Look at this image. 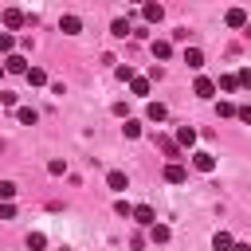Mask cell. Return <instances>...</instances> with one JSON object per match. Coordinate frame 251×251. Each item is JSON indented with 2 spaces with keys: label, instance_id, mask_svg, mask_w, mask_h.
Segmentation results:
<instances>
[{
  "label": "cell",
  "instance_id": "30bf717a",
  "mask_svg": "<svg viewBox=\"0 0 251 251\" xmlns=\"http://www.w3.org/2000/svg\"><path fill=\"white\" fill-rule=\"evenodd\" d=\"M141 16H145V24H161L165 8H161V4H145V8H141Z\"/></svg>",
  "mask_w": 251,
  "mask_h": 251
},
{
  "label": "cell",
  "instance_id": "1f68e13d",
  "mask_svg": "<svg viewBox=\"0 0 251 251\" xmlns=\"http://www.w3.org/2000/svg\"><path fill=\"white\" fill-rule=\"evenodd\" d=\"M118 78L122 82H133V67H118Z\"/></svg>",
  "mask_w": 251,
  "mask_h": 251
},
{
  "label": "cell",
  "instance_id": "ba28073f",
  "mask_svg": "<svg viewBox=\"0 0 251 251\" xmlns=\"http://www.w3.org/2000/svg\"><path fill=\"white\" fill-rule=\"evenodd\" d=\"M149 51H153V59H169V55H173V43H169V39H153Z\"/></svg>",
  "mask_w": 251,
  "mask_h": 251
},
{
  "label": "cell",
  "instance_id": "ffe728a7",
  "mask_svg": "<svg viewBox=\"0 0 251 251\" xmlns=\"http://www.w3.org/2000/svg\"><path fill=\"white\" fill-rule=\"evenodd\" d=\"M20 188L12 184V180H0V204H12V196H16Z\"/></svg>",
  "mask_w": 251,
  "mask_h": 251
},
{
  "label": "cell",
  "instance_id": "9c48e42d",
  "mask_svg": "<svg viewBox=\"0 0 251 251\" xmlns=\"http://www.w3.org/2000/svg\"><path fill=\"white\" fill-rule=\"evenodd\" d=\"M176 145L192 149V145H196V129H192V126H180V129H176Z\"/></svg>",
  "mask_w": 251,
  "mask_h": 251
},
{
  "label": "cell",
  "instance_id": "d6a6232c",
  "mask_svg": "<svg viewBox=\"0 0 251 251\" xmlns=\"http://www.w3.org/2000/svg\"><path fill=\"white\" fill-rule=\"evenodd\" d=\"M16 216V204H0V220H12Z\"/></svg>",
  "mask_w": 251,
  "mask_h": 251
},
{
  "label": "cell",
  "instance_id": "4316f807",
  "mask_svg": "<svg viewBox=\"0 0 251 251\" xmlns=\"http://www.w3.org/2000/svg\"><path fill=\"white\" fill-rule=\"evenodd\" d=\"M239 82H235V75H220V90H235Z\"/></svg>",
  "mask_w": 251,
  "mask_h": 251
},
{
  "label": "cell",
  "instance_id": "4dcf8cb0",
  "mask_svg": "<svg viewBox=\"0 0 251 251\" xmlns=\"http://www.w3.org/2000/svg\"><path fill=\"white\" fill-rule=\"evenodd\" d=\"M235 118H239V122H247V126H251V106H235Z\"/></svg>",
  "mask_w": 251,
  "mask_h": 251
},
{
  "label": "cell",
  "instance_id": "52a82bcc",
  "mask_svg": "<svg viewBox=\"0 0 251 251\" xmlns=\"http://www.w3.org/2000/svg\"><path fill=\"white\" fill-rule=\"evenodd\" d=\"M59 31H63V35H78V31H82V20H78V16H63V20H59Z\"/></svg>",
  "mask_w": 251,
  "mask_h": 251
},
{
  "label": "cell",
  "instance_id": "83f0119b",
  "mask_svg": "<svg viewBox=\"0 0 251 251\" xmlns=\"http://www.w3.org/2000/svg\"><path fill=\"white\" fill-rule=\"evenodd\" d=\"M114 212H118V216H126V220H129V216H133V204H126V200H118V204H114Z\"/></svg>",
  "mask_w": 251,
  "mask_h": 251
},
{
  "label": "cell",
  "instance_id": "e0dca14e",
  "mask_svg": "<svg viewBox=\"0 0 251 251\" xmlns=\"http://www.w3.org/2000/svg\"><path fill=\"white\" fill-rule=\"evenodd\" d=\"M106 184H110L114 192H126V173H118V169H114V173L106 176Z\"/></svg>",
  "mask_w": 251,
  "mask_h": 251
},
{
  "label": "cell",
  "instance_id": "7c38bea8",
  "mask_svg": "<svg viewBox=\"0 0 251 251\" xmlns=\"http://www.w3.org/2000/svg\"><path fill=\"white\" fill-rule=\"evenodd\" d=\"M192 90H196V94H200V98H212V94H216V82H212V78H204V75H200V78H196V86H192Z\"/></svg>",
  "mask_w": 251,
  "mask_h": 251
},
{
  "label": "cell",
  "instance_id": "836d02e7",
  "mask_svg": "<svg viewBox=\"0 0 251 251\" xmlns=\"http://www.w3.org/2000/svg\"><path fill=\"white\" fill-rule=\"evenodd\" d=\"M231 251H251V247H247V243H235V247H231Z\"/></svg>",
  "mask_w": 251,
  "mask_h": 251
},
{
  "label": "cell",
  "instance_id": "9a60e30c",
  "mask_svg": "<svg viewBox=\"0 0 251 251\" xmlns=\"http://www.w3.org/2000/svg\"><path fill=\"white\" fill-rule=\"evenodd\" d=\"M24 78H27L31 86H43V82H47V71H43V67H27V75H24Z\"/></svg>",
  "mask_w": 251,
  "mask_h": 251
},
{
  "label": "cell",
  "instance_id": "44dd1931",
  "mask_svg": "<svg viewBox=\"0 0 251 251\" xmlns=\"http://www.w3.org/2000/svg\"><path fill=\"white\" fill-rule=\"evenodd\" d=\"M129 90H133L137 98H145V94H149V78H137V75H133V82H129Z\"/></svg>",
  "mask_w": 251,
  "mask_h": 251
},
{
  "label": "cell",
  "instance_id": "277c9868",
  "mask_svg": "<svg viewBox=\"0 0 251 251\" xmlns=\"http://www.w3.org/2000/svg\"><path fill=\"white\" fill-rule=\"evenodd\" d=\"M4 75H27V59L24 55H8L4 59Z\"/></svg>",
  "mask_w": 251,
  "mask_h": 251
},
{
  "label": "cell",
  "instance_id": "6da1fadb",
  "mask_svg": "<svg viewBox=\"0 0 251 251\" xmlns=\"http://www.w3.org/2000/svg\"><path fill=\"white\" fill-rule=\"evenodd\" d=\"M192 169H200V173H216V157H212L208 149H196V153H192Z\"/></svg>",
  "mask_w": 251,
  "mask_h": 251
},
{
  "label": "cell",
  "instance_id": "3957f363",
  "mask_svg": "<svg viewBox=\"0 0 251 251\" xmlns=\"http://www.w3.org/2000/svg\"><path fill=\"white\" fill-rule=\"evenodd\" d=\"M0 24H4V27H12V31H16V27H24V24H27V16H24V12H20V8H4V16H0Z\"/></svg>",
  "mask_w": 251,
  "mask_h": 251
},
{
  "label": "cell",
  "instance_id": "5b68a950",
  "mask_svg": "<svg viewBox=\"0 0 251 251\" xmlns=\"http://www.w3.org/2000/svg\"><path fill=\"white\" fill-rule=\"evenodd\" d=\"M133 220H137L141 227H153V224H157V212H153L149 204H137V208H133Z\"/></svg>",
  "mask_w": 251,
  "mask_h": 251
},
{
  "label": "cell",
  "instance_id": "7402d4cb",
  "mask_svg": "<svg viewBox=\"0 0 251 251\" xmlns=\"http://www.w3.org/2000/svg\"><path fill=\"white\" fill-rule=\"evenodd\" d=\"M110 31H114L118 39H126V35H129V20H114V24H110Z\"/></svg>",
  "mask_w": 251,
  "mask_h": 251
},
{
  "label": "cell",
  "instance_id": "603a6c76",
  "mask_svg": "<svg viewBox=\"0 0 251 251\" xmlns=\"http://www.w3.org/2000/svg\"><path fill=\"white\" fill-rule=\"evenodd\" d=\"M27 247H31V251H43V247H47V235L31 231V235H27Z\"/></svg>",
  "mask_w": 251,
  "mask_h": 251
},
{
  "label": "cell",
  "instance_id": "8fae6325",
  "mask_svg": "<svg viewBox=\"0 0 251 251\" xmlns=\"http://www.w3.org/2000/svg\"><path fill=\"white\" fill-rule=\"evenodd\" d=\"M184 63H188L192 71H200V67H204V51H200V47H188V51H184Z\"/></svg>",
  "mask_w": 251,
  "mask_h": 251
},
{
  "label": "cell",
  "instance_id": "d4e9b609",
  "mask_svg": "<svg viewBox=\"0 0 251 251\" xmlns=\"http://www.w3.org/2000/svg\"><path fill=\"white\" fill-rule=\"evenodd\" d=\"M157 145H161L169 157H176V153H180V149H176V141H169V137H157Z\"/></svg>",
  "mask_w": 251,
  "mask_h": 251
},
{
  "label": "cell",
  "instance_id": "7a4b0ae2",
  "mask_svg": "<svg viewBox=\"0 0 251 251\" xmlns=\"http://www.w3.org/2000/svg\"><path fill=\"white\" fill-rule=\"evenodd\" d=\"M165 180H169V184H184V180H188V169H184L180 161H169V165H165Z\"/></svg>",
  "mask_w": 251,
  "mask_h": 251
},
{
  "label": "cell",
  "instance_id": "484cf974",
  "mask_svg": "<svg viewBox=\"0 0 251 251\" xmlns=\"http://www.w3.org/2000/svg\"><path fill=\"white\" fill-rule=\"evenodd\" d=\"M47 173H51V176H63V173H67V161H59V157H55V161L47 165Z\"/></svg>",
  "mask_w": 251,
  "mask_h": 251
},
{
  "label": "cell",
  "instance_id": "2e32d148",
  "mask_svg": "<svg viewBox=\"0 0 251 251\" xmlns=\"http://www.w3.org/2000/svg\"><path fill=\"white\" fill-rule=\"evenodd\" d=\"M16 118H20L24 126H35V122H39V114H35L31 106H20V110H16Z\"/></svg>",
  "mask_w": 251,
  "mask_h": 251
},
{
  "label": "cell",
  "instance_id": "8992f818",
  "mask_svg": "<svg viewBox=\"0 0 251 251\" xmlns=\"http://www.w3.org/2000/svg\"><path fill=\"white\" fill-rule=\"evenodd\" d=\"M224 24H227V27H247V12H243V8H227Z\"/></svg>",
  "mask_w": 251,
  "mask_h": 251
},
{
  "label": "cell",
  "instance_id": "4fadbf2b",
  "mask_svg": "<svg viewBox=\"0 0 251 251\" xmlns=\"http://www.w3.org/2000/svg\"><path fill=\"white\" fill-rule=\"evenodd\" d=\"M145 118H149V122H165V118H169V110H165L161 102H149V106H145Z\"/></svg>",
  "mask_w": 251,
  "mask_h": 251
},
{
  "label": "cell",
  "instance_id": "cb8c5ba5",
  "mask_svg": "<svg viewBox=\"0 0 251 251\" xmlns=\"http://www.w3.org/2000/svg\"><path fill=\"white\" fill-rule=\"evenodd\" d=\"M122 129H126V137H141V122H133V118H126Z\"/></svg>",
  "mask_w": 251,
  "mask_h": 251
},
{
  "label": "cell",
  "instance_id": "f1b7e54d",
  "mask_svg": "<svg viewBox=\"0 0 251 251\" xmlns=\"http://www.w3.org/2000/svg\"><path fill=\"white\" fill-rule=\"evenodd\" d=\"M216 114H220V118H231V114H235V106H231V102H220V106H216Z\"/></svg>",
  "mask_w": 251,
  "mask_h": 251
},
{
  "label": "cell",
  "instance_id": "f546056e",
  "mask_svg": "<svg viewBox=\"0 0 251 251\" xmlns=\"http://www.w3.org/2000/svg\"><path fill=\"white\" fill-rule=\"evenodd\" d=\"M235 82H239V86H247V90H251V71H247V67H243V71H239V75H235Z\"/></svg>",
  "mask_w": 251,
  "mask_h": 251
},
{
  "label": "cell",
  "instance_id": "5bb4252c",
  "mask_svg": "<svg viewBox=\"0 0 251 251\" xmlns=\"http://www.w3.org/2000/svg\"><path fill=\"white\" fill-rule=\"evenodd\" d=\"M212 247H216V251H231V247H235V239H231L227 231H216V235H212Z\"/></svg>",
  "mask_w": 251,
  "mask_h": 251
},
{
  "label": "cell",
  "instance_id": "d6986e66",
  "mask_svg": "<svg viewBox=\"0 0 251 251\" xmlns=\"http://www.w3.org/2000/svg\"><path fill=\"white\" fill-rule=\"evenodd\" d=\"M0 51L4 55H16V35L12 31H0Z\"/></svg>",
  "mask_w": 251,
  "mask_h": 251
},
{
  "label": "cell",
  "instance_id": "e575fe53",
  "mask_svg": "<svg viewBox=\"0 0 251 251\" xmlns=\"http://www.w3.org/2000/svg\"><path fill=\"white\" fill-rule=\"evenodd\" d=\"M0 75H4V67H0Z\"/></svg>",
  "mask_w": 251,
  "mask_h": 251
},
{
  "label": "cell",
  "instance_id": "ac0fdd59",
  "mask_svg": "<svg viewBox=\"0 0 251 251\" xmlns=\"http://www.w3.org/2000/svg\"><path fill=\"white\" fill-rule=\"evenodd\" d=\"M149 239H153V243H169V227H165V224H153V227H149Z\"/></svg>",
  "mask_w": 251,
  "mask_h": 251
}]
</instances>
